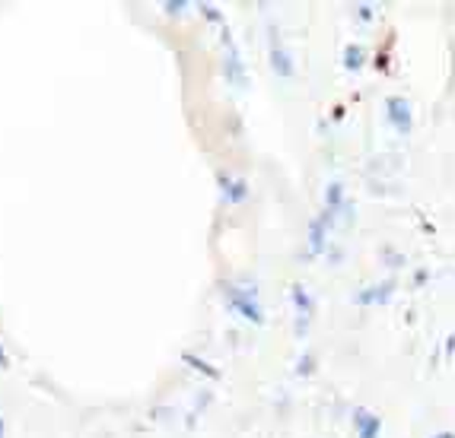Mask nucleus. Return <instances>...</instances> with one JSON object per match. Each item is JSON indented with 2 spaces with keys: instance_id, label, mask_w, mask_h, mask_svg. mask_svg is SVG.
Masks as SVG:
<instances>
[{
  "instance_id": "16",
  "label": "nucleus",
  "mask_w": 455,
  "mask_h": 438,
  "mask_svg": "<svg viewBox=\"0 0 455 438\" xmlns=\"http://www.w3.org/2000/svg\"><path fill=\"white\" fill-rule=\"evenodd\" d=\"M0 438H4V419H0Z\"/></svg>"
},
{
  "instance_id": "9",
  "label": "nucleus",
  "mask_w": 455,
  "mask_h": 438,
  "mask_svg": "<svg viewBox=\"0 0 455 438\" xmlns=\"http://www.w3.org/2000/svg\"><path fill=\"white\" fill-rule=\"evenodd\" d=\"M363 57H366V51L360 48V44H347V48H344V67L347 70L363 67Z\"/></svg>"
},
{
  "instance_id": "4",
  "label": "nucleus",
  "mask_w": 455,
  "mask_h": 438,
  "mask_svg": "<svg viewBox=\"0 0 455 438\" xmlns=\"http://www.w3.org/2000/svg\"><path fill=\"white\" fill-rule=\"evenodd\" d=\"M271 67H274L277 76H293V63H290L287 51H283V44L274 29H271Z\"/></svg>"
},
{
  "instance_id": "2",
  "label": "nucleus",
  "mask_w": 455,
  "mask_h": 438,
  "mask_svg": "<svg viewBox=\"0 0 455 438\" xmlns=\"http://www.w3.org/2000/svg\"><path fill=\"white\" fill-rule=\"evenodd\" d=\"M385 108H389L391 127H395L398 133H408L410 130V102L401 99V95H391V99L385 102Z\"/></svg>"
},
{
  "instance_id": "8",
  "label": "nucleus",
  "mask_w": 455,
  "mask_h": 438,
  "mask_svg": "<svg viewBox=\"0 0 455 438\" xmlns=\"http://www.w3.org/2000/svg\"><path fill=\"white\" fill-rule=\"evenodd\" d=\"M391 286H395L391 279H385V283H379V286H370V289H363L357 296V302L360 305H379V302H385V298L391 296Z\"/></svg>"
},
{
  "instance_id": "10",
  "label": "nucleus",
  "mask_w": 455,
  "mask_h": 438,
  "mask_svg": "<svg viewBox=\"0 0 455 438\" xmlns=\"http://www.w3.org/2000/svg\"><path fill=\"white\" fill-rule=\"evenodd\" d=\"M325 200H328V213H338V209H341V203H344V188H341V184L338 181H334L331 184V188H328V194H325Z\"/></svg>"
},
{
  "instance_id": "6",
  "label": "nucleus",
  "mask_w": 455,
  "mask_h": 438,
  "mask_svg": "<svg viewBox=\"0 0 455 438\" xmlns=\"http://www.w3.org/2000/svg\"><path fill=\"white\" fill-rule=\"evenodd\" d=\"M353 425H357V438H379V432H382V419L372 416L370 410L353 413Z\"/></svg>"
},
{
  "instance_id": "15",
  "label": "nucleus",
  "mask_w": 455,
  "mask_h": 438,
  "mask_svg": "<svg viewBox=\"0 0 455 438\" xmlns=\"http://www.w3.org/2000/svg\"><path fill=\"white\" fill-rule=\"evenodd\" d=\"M436 438H452V435H449V432H442V435H436Z\"/></svg>"
},
{
  "instance_id": "11",
  "label": "nucleus",
  "mask_w": 455,
  "mask_h": 438,
  "mask_svg": "<svg viewBox=\"0 0 455 438\" xmlns=\"http://www.w3.org/2000/svg\"><path fill=\"white\" fill-rule=\"evenodd\" d=\"M223 181V188H226V197H230L232 203H239L245 197V181H230V178H220Z\"/></svg>"
},
{
  "instance_id": "7",
  "label": "nucleus",
  "mask_w": 455,
  "mask_h": 438,
  "mask_svg": "<svg viewBox=\"0 0 455 438\" xmlns=\"http://www.w3.org/2000/svg\"><path fill=\"white\" fill-rule=\"evenodd\" d=\"M293 305H296V311H300L296 334L302 336V330H306V324H309V315H312V298L306 296V289H302V286H293Z\"/></svg>"
},
{
  "instance_id": "5",
  "label": "nucleus",
  "mask_w": 455,
  "mask_h": 438,
  "mask_svg": "<svg viewBox=\"0 0 455 438\" xmlns=\"http://www.w3.org/2000/svg\"><path fill=\"white\" fill-rule=\"evenodd\" d=\"M334 216L328 213H321V216H315L312 222H309V254H319L321 248H325V229H328V222H331Z\"/></svg>"
},
{
  "instance_id": "1",
  "label": "nucleus",
  "mask_w": 455,
  "mask_h": 438,
  "mask_svg": "<svg viewBox=\"0 0 455 438\" xmlns=\"http://www.w3.org/2000/svg\"><path fill=\"white\" fill-rule=\"evenodd\" d=\"M226 302H230V308L239 311L245 321H255V324L264 321L261 305H258V296H255L252 286H245V289H239V286H226Z\"/></svg>"
},
{
  "instance_id": "12",
  "label": "nucleus",
  "mask_w": 455,
  "mask_h": 438,
  "mask_svg": "<svg viewBox=\"0 0 455 438\" xmlns=\"http://www.w3.org/2000/svg\"><path fill=\"white\" fill-rule=\"evenodd\" d=\"M185 359H188V362H191V365H194V368H198V372H207V375H211V378H217V372H213V368H211V365H207V362H201V359H198V355H191V353H185Z\"/></svg>"
},
{
  "instance_id": "14",
  "label": "nucleus",
  "mask_w": 455,
  "mask_h": 438,
  "mask_svg": "<svg viewBox=\"0 0 455 438\" xmlns=\"http://www.w3.org/2000/svg\"><path fill=\"white\" fill-rule=\"evenodd\" d=\"M0 368H7V353L0 349Z\"/></svg>"
},
{
  "instance_id": "3",
  "label": "nucleus",
  "mask_w": 455,
  "mask_h": 438,
  "mask_svg": "<svg viewBox=\"0 0 455 438\" xmlns=\"http://www.w3.org/2000/svg\"><path fill=\"white\" fill-rule=\"evenodd\" d=\"M223 44H226V76H230L232 86L242 89L245 86V70H242V61H239V48H236V42L230 38V32L223 35Z\"/></svg>"
},
{
  "instance_id": "13",
  "label": "nucleus",
  "mask_w": 455,
  "mask_h": 438,
  "mask_svg": "<svg viewBox=\"0 0 455 438\" xmlns=\"http://www.w3.org/2000/svg\"><path fill=\"white\" fill-rule=\"evenodd\" d=\"M312 368V355H302V362H300V372H309Z\"/></svg>"
}]
</instances>
